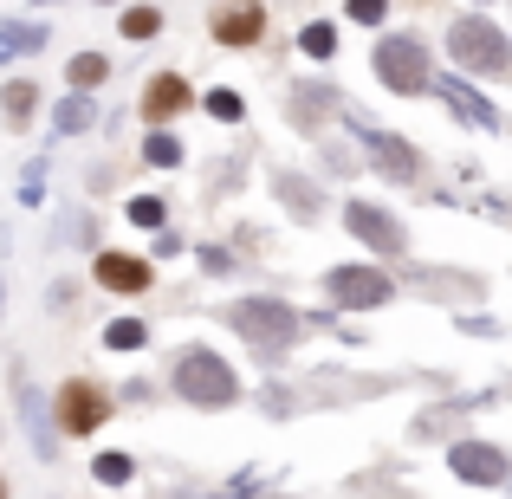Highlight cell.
Masks as SVG:
<instances>
[{
    "label": "cell",
    "instance_id": "7402d4cb",
    "mask_svg": "<svg viewBox=\"0 0 512 499\" xmlns=\"http://www.w3.org/2000/svg\"><path fill=\"white\" fill-rule=\"evenodd\" d=\"M143 163H150V169H175V163H182V143H175L169 130H150V137H143Z\"/></svg>",
    "mask_w": 512,
    "mask_h": 499
},
{
    "label": "cell",
    "instance_id": "d6986e66",
    "mask_svg": "<svg viewBox=\"0 0 512 499\" xmlns=\"http://www.w3.org/2000/svg\"><path fill=\"white\" fill-rule=\"evenodd\" d=\"M91 124H98V104H91L85 91H72V98L59 104V130H65V137H78V130H91Z\"/></svg>",
    "mask_w": 512,
    "mask_h": 499
},
{
    "label": "cell",
    "instance_id": "277c9868",
    "mask_svg": "<svg viewBox=\"0 0 512 499\" xmlns=\"http://www.w3.org/2000/svg\"><path fill=\"white\" fill-rule=\"evenodd\" d=\"M376 65V85L396 91V98H422L428 85H435V65H428V39L422 33H383L370 52Z\"/></svg>",
    "mask_w": 512,
    "mask_h": 499
},
{
    "label": "cell",
    "instance_id": "8992f818",
    "mask_svg": "<svg viewBox=\"0 0 512 499\" xmlns=\"http://www.w3.org/2000/svg\"><path fill=\"white\" fill-rule=\"evenodd\" d=\"M325 292L338 312H376V305L396 299V279L376 273V266H331L325 273Z\"/></svg>",
    "mask_w": 512,
    "mask_h": 499
},
{
    "label": "cell",
    "instance_id": "484cf974",
    "mask_svg": "<svg viewBox=\"0 0 512 499\" xmlns=\"http://www.w3.org/2000/svg\"><path fill=\"white\" fill-rule=\"evenodd\" d=\"M130 474H137V461H130V454H98V480H104V487H124Z\"/></svg>",
    "mask_w": 512,
    "mask_h": 499
},
{
    "label": "cell",
    "instance_id": "9c48e42d",
    "mask_svg": "<svg viewBox=\"0 0 512 499\" xmlns=\"http://www.w3.org/2000/svg\"><path fill=\"white\" fill-rule=\"evenodd\" d=\"M448 467H454V480H467V487H500V480H512L506 448H493V441H454Z\"/></svg>",
    "mask_w": 512,
    "mask_h": 499
},
{
    "label": "cell",
    "instance_id": "2e32d148",
    "mask_svg": "<svg viewBox=\"0 0 512 499\" xmlns=\"http://www.w3.org/2000/svg\"><path fill=\"white\" fill-rule=\"evenodd\" d=\"M46 46V26L33 20H0V59H13V52H39Z\"/></svg>",
    "mask_w": 512,
    "mask_h": 499
},
{
    "label": "cell",
    "instance_id": "ac0fdd59",
    "mask_svg": "<svg viewBox=\"0 0 512 499\" xmlns=\"http://www.w3.org/2000/svg\"><path fill=\"white\" fill-rule=\"evenodd\" d=\"M117 26H124V39H156V33H163V7H143V0H137V7L117 13Z\"/></svg>",
    "mask_w": 512,
    "mask_h": 499
},
{
    "label": "cell",
    "instance_id": "7c38bea8",
    "mask_svg": "<svg viewBox=\"0 0 512 499\" xmlns=\"http://www.w3.org/2000/svg\"><path fill=\"white\" fill-rule=\"evenodd\" d=\"M188 104H195L188 78H182V72H156L150 85H143L137 111H143V124H169V117H175V111H188Z\"/></svg>",
    "mask_w": 512,
    "mask_h": 499
},
{
    "label": "cell",
    "instance_id": "e0dca14e",
    "mask_svg": "<svg viewBox=\"0 0 512 499\" xmlns=\"http://www.w3.org/2000/svg\"><path fill=\"white\" fill-rule=\"evenodd\" d=\"M0 111H7V124H26V117L39 111V85L33 78H13V85L0 91Z\"/></svg>",
    "mask_w": 512,
    "mask_h": 499
},
{
    "label": "cell",
    "instance_id": "5bb4252c",
    "mask_svg": "<svg viewBox=\"0 0 512 499\" xmlns=\"http://www.w3.org/2000/svg\"><path fill=\"white\" fill-rule=\"evenodd\" d=\"M286 111H292V124H299V130H318V124H325V111H344V98H338V85H325V78H305V85H292Z\"/></svg>",
    "mask_w": 512,
    "mask_h": 499
},
{
    "label": "cell",
    "instance_id": "cb8c5ba5",
    "mask_svg": "<svg viewBox=\"0 0 512 499\" xmlns=\"http://www.w3.org/2000/svg\"><path fill=\"white\" fill-rule=\"evenodd\" d=\"M124 214H130V227H163V221H169V208H163L156 195H137Z\"/></svg>",
    "mask_w": 512,
    "mask_h": 499
},
{
    "label": "cell",
    "instance_id": "52a82bcc",
    "mask_svg": "<svg viewBox=\"0 0 512 499\" xmlns=\"http://www.w3.org/2000/svg\"><path fill=\"white\" fill-rule=\"evenodd\" d=\"M208 33H214V46L247 52V46H260V39H266V7H260V0H221L214 20H208Z\"/></svg>",
    "mask_w": 512,
    "mask_h": 499
},
{
    "label": "cell",
    "instance_id": "ffe728a7",
    "mask_svg": "<svg viewBox=\"0 0 512 499\" xmlns=\"http://www.w3.org/2000/svg\"><path fill=\"white\" fill-rule=\"evenodd\" d=\"M299 52H305V59H331V52H338V26H331V20H312L299 33Z\"/></svg>",
    "mask_w": 512,
    "mask_h": 499
},
{
    "label": "cell",
    "instance_id": "3957f363",
    "mask_svg": "<svg viewBox=\"0 0 512 499\" xmlns=\"http://www.w3.org/2000/svg\"><path fill=\"white\" fill-rule=\"evenodd\" d=\"M305 325H312V318H299L286 299H234L227 305V331L247 337V344L266 350V357H279L286 344H299Z\"/></svg>",
    "mask_w": 512,
    "mask_h": 499
},
{
    "label": "cell",
    "instance_id": "9a60e30c",
    "mask_svg": "<svg viewBox=\"0 0 512 499\" xmlns=\"http://www.w3.org/2000/svg\"><path fill=\"white\" fill-rule=\"evenodd\" d=\"M273 188H279V201H286V208H292V214H299V221H312V214H318V208H325V195H318V188H312V182H299V175H279V182H273Z\"/></svg>",
    "mask_w": 512,
    "mask_h": 499
},
{
    "label": "cell",
    "instance_id": "8fae6325",
    "mask_svg": "<svg viewBox=\"0 0 512 499\" xmlns=\"http://www.w3.org/2000/svg\"><path fill=\"white\" fill-rule=\"evenodd\" d=\"M91 279H98L104 292H124V299H137V292H150V286H156V266H150V260H137V253H98Z\"/></svg>",
    "mask_w": 512,
    "mask_h": 499
},
{
    "label": "cell",
    "instance_id": "4fadbf2b",
    "mask_svg": "<svg viewBox=\"0 0 512 499\" xmlns=\"http://www.w3.org/2000/svg\"><path fill=\"white\" fill-rule=\"evenodd\" d=\"M428 91H441V104H448V111L461 117V124H474V130H500V111H493V104L480 98V91L467 85V78H454V72H448V78H435Z\"/></svg>",
    "mask_w": 512,
    "mask_h": 499
},
{
    "label": "cell",
    "instance_id": "ba28073f",
    "mask_svg": "<svg viewBox=\"0 0 512 499\" xmlns=\"http://www.w3.org/2000/svg\"><path fill=\"white\" fill-rule=\"evenodd\" d=\"M344 227L363 240V247H376V253H402L409 247V227H402L389 208H376V201H344Z\"/></svg>",
    "mask_w": 512,
    "mask_h": 499
},
{
    "label": "cell",
    "instance_id": "4316f807",
    "mask_svg": "<svg viewBox=\"0 0 512 499\" xmlns=\"http://www.w3.org/2000/svg\"><path fill=\"white\" fill-rule=\"evenodd\" d=\"M344 13H350L357 26H383V20H389V0H344Z\"/></svg>",
    "mask_w": 512,
    "mask_h": 499
},
{
    "label": "cell",
    "instance_id": "7a4b0ae2",
    "mask_svg": "<svg viewBox=\"0 0 512 499\" xmlns=\"http://www.w3.org/2000/svg\"><path fill=\"white\" fill-rule=\"evenodd\" d=\"M169 389L195 409H234L240 402V376L227 370V357H214L208 344H182L169 363Z\"/></svg>",
    "mask_w": 512,
    "mask_h": 499
},
{
    "label": "cell",
    "instance_id": "30bf717a",
    "mask_svg": "<svg viewBox=\"0 0 512 499\" xmlns=\"http://www.w3.org/2000/svg\"><path fill=\"white\" fill-rule=\"evenodd\" d=\"M350 130H357L363 143H370V156H376V169L389 175V182H415V175H422V150H415V143H402V137H389V130H370V124H357V111L344 117Z\"/></svg>",
    "mask_w": 512,
    "mask_h": 499
},
{
    "label": "cell",
    "instance_id": "d4e9b609",
    "mask_svg": "<svg viewBox=\"0 0 512 499\" xmlns=\"http://www.w3.org/2000/svg\"><path fill=\"white\" fill-rule=\"evenodd\" d=\"M240 111H247L240 91H208V117H214V124H240Z\"/></svg>",
    "mask_w": 512,
    "mask_h": 499
},
{
    "label": "cell",
    "instance_id": "603a6c76",
    "mask_svg": "<svg viewBox=\"0 0 512 499\" xmlns=\"http://www.w3.org/2000/svg\"><path fill=\"white\" fill-rule=\"evenodd\" d=\"M104 344H111V350H143V344H150V325H143V318H111Z\"/></svg>",
    "mask_w": 512,
    "mask_h": 499
},
{
    "label": "cell",
    "instance_id": "6da1fadb",
    "mask_svg": "<svg viewBox=\"0 0 512 499\" xmlns=\"http://www.w3.org/2000/svg\"><path fill=\"white\" fill-rule=\"evenodd\" d=\"M448 59L467 78H506L512 72V39L493 13H454L448 20Z\"/></svg>",
    "mask_w": 512,
    "mask_h": 499
},
{
    "label": "cell",
    "instance_id": "5b68a950",
    "mask_svg": "<svg viewBox=\"0 0 512 499\" xmlns=\"http://www.w3.org/2000/svg\"><path fill=\"white\" fill-rule=\"evenodd\" d=\"M111 389L91 383V376H72V383L59 389V409H52V422L65 428V435H98L104 422H111Z\"/></svg>",
    "mask_w": 512,
    "mask_h": 499
},
{
    "label": "cell",
    "instance_id": "44dd1931",
    "mask_svg": "<svg viewBox=\"0 0 512 499\" xmlns=\"http://www.w3.org/2000/svg\"><path fill=\"white\" fill-rule=\"evenodd\" d=\"M104 78H111V59H104V52H78L72 59V85L78 91H98Z\"/></svg>",
    "mask_w": 512,
    "mask_h": 499
},
{
    "label": "cell",
    "instance_id": "f1b7e54d",
    "mask_svg": "<svg viewBox=\"0 0 512 499\" xmlns=\"http://www.w3.org/2000/svg\"><path fill=\"white\" fill-rule=\"evenodd\" d=\"M175 499H188V493H175Z\"/></svg>",
    "mask_w": 512,
    "mask_h": 499
},
{
    "label": "cell",
    "instance_id": "83f0119b",
    "mask_svg": "<svg viewBox=\"0 0 512 499\" xmlns=\"http://www.w3.org/2000/svg\"><path fill=\"white\" fill-rule=\"evenodd\" d=\"M0 499H7V487H0Z\"/></svg>",
    "mask_w": 512,
    "mask_h": 499
}]
</instances>
